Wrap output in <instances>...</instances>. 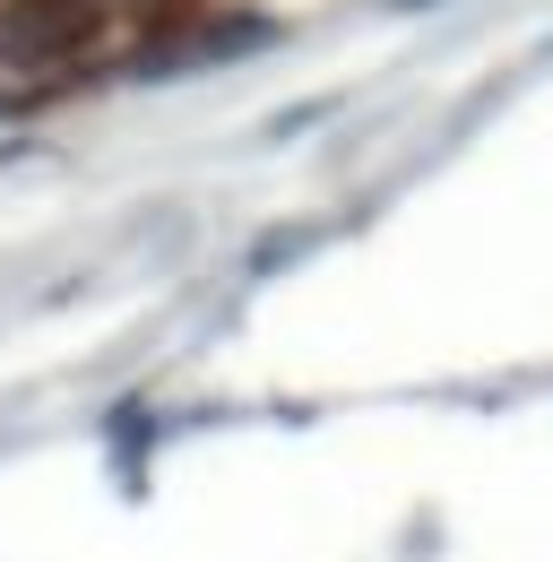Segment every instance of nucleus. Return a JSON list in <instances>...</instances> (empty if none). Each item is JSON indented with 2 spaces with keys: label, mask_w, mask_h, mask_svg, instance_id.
<instances>
[{
  "label": "nucleus",
  "mask_w": 553,
  "mask_h": 562,
  "mask_svg": "<svg viewBox=\"0 0 553 562\" xmlns=\"http://www.w3.org/2000/svg\"><path fill=\"white\" fill-rule=\"evenodd\" d=\"M113 35L95 0H0V61L9 70H69Z\"/></svg>",
  "instance_id": "nucleus-1"
}]
</instances>
